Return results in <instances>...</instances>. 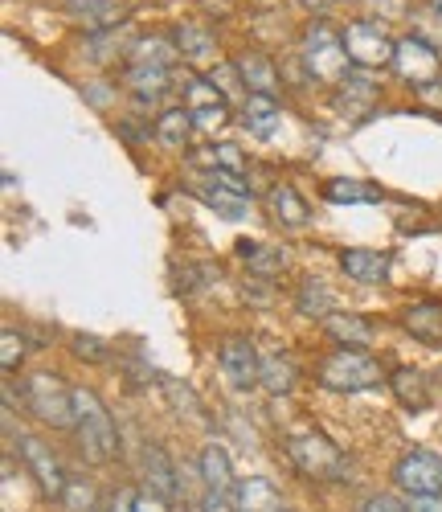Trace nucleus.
<instances>
[{
  "label": "nucleus",
  "mask_w": 442,
  "mask_h": 512,
  "mask_svg": "<svg viewBox=\"0 0 442 512\" xmlns=\"http://www.w3.org/2000/svg\"><path fill=\"white\" fill-rule=\"evenodd\" d=\"M13 443H17V451H21V463H25L29 480L41 488V496H46V500H62L70 476L62 472L54 447H46L37 435H13Z\"/></svg>",
  "instance_id": "7"
},
{
  "label": "nucleus",
  "mask_w": 442,
  "mask_h": 512,
  "mask_svg": "<svg viewBox=\"0 0 442 512\" xmlns=\"http://www.w3.org/2000/svg\"><path fill=\"white\" fill-rule=\"evenodd\" d=\"M361 512H410V500L393 496V492H373V496L361 504Z\"/></svg>",
  "instance_id": "39"
},
{
  "label": "nucleus",
  "mask_w": 442,
  "mask_h": 512,
  "mask_svg": "<svg viewBox=\"0 0 442 512\" xmlns=\"http://www.w3.org/2000/svg\"><path fill=\"white\" fill-rule=\"evenodd\" d=\"M295 381H299V369L287 353H262V369H258V386L267 390V394H291L295 390Z\"/></svg>",
  "instance_id": "19"
},
{
  "label": "nucleus",
  "mask_w": 442,
  "mask_h": 512,
  "mask_svg": "<svg viewBox=\"0 0 442 512\" xmlns=\"http://www.w3.org/2000/svg\"><path fill=\"white\" fill-rule=\"evenodd\" d=\"M238 250H242V259L250 263V271L262 275V279H271V275H279V271L287 267V254H283L279 246H254V242H242Z\"/></svg>",
  "instance_id": "29"
},
{
  "label": "nucleus",
  "mask_w": 442,
  "mask_h": 512,
  "mask_svg": "<svg viewBox=\"0 0 442 512\" xmlns=\"http://www.w3.org/2000/svg\"><path fill=\"white\" fill-rule=\"evenodd\" d=\"M324 197L332 205H373V201H381V193L369 189L365 181H328L324 185Z\"/></svg>",
  "instance_id": "30"
},
{
  "label": "nucleus",
  "mask_w": 442,
  "mask_h": 512,
  "mask_svg": "<svg viewBox=\"0 0 442 512\" xmlns=\"http://www.w3.org/2000/svg\"><path fill=\"white\" fill-rule=\"evenodd\" d=\"M193 115H189V107H168V111H160V119H156V144H164V148H185L189 144V136H193Z\"/></svg>",
  "instance_id": "26"
},
{
  "label": "nucleus",
  "mask_w": 442,
  "mask_h": 512,
  "mask_svg": "<svg viewBox=\"0 0 442 512\" xmlns=\"http://www.w3.org/2000/svg\"><path fill=\"white\" fill-rule=\"evenodd\" d=\"M205 78H209L213 87H217L221 95H226L230 103H234V99H242V87H246V82H242V74H238V66H234V62H213ZM242 103H246V99H242Z\"/></svg>",
  "instance_id": "34"
},
{
  "label": "nucleus",
  "mask_w": 442,
  "mask_h": 512,
  "mask_svg": "<svg viewBox=\"0 0 442 512\" xmlns=\"http://www.w3.org/2000/svg\"><path fill=\"white\" fill-rule=\"evenodd\" d=\"M127 87L140 103H152L168 91V66H148V62H131L127 66Z\"/></svg>",
  "instance_id": "24"
},
{
  "label": "nucleus",
  "mask_w": 442,
  "mask_h": 512,
  "mask_svg": "<svg viewBox=\"0 0 442 512\" xmlns=\"http://www.w3.org/2000/svg\"><path fill=\"white\" fill-rule=\"evenodd\" d=\"M344 50H348V58L357 70H381V66H393L397 41L377 21H352L344 29Z\"/></svg>",
  "instance_id": "6"
},
{
  "label": "nucleus",
  "mask_w": 442,
  "mask_h": 512,
  "mask_svg": "<svg viewBox=\"0 0 442 512\" xmlns=\"http://www.w3.org/2000/svg\"><path fill=\"white\" fill-rule=\"evenodd\" d=\"M193 193L217 209L226 222H242L246 218V205H250V189L242 185V177H230V173H209L193 185Z\"/></svg>",
  "instance_id": "9"
},
{
  "label": "nucleus",
  "mask_w": 442,
  "mask_h": 512,
  "mask_svg": "<svg viewBox=\"0 0 442 512\" xmlns=\"http://www.w3.org/2000/svg\"><path fill=\"white\" fill-rule=\"evenodd\" d=\"M176 54L181 50H176L168 37H144V41L131 46V62H148V66H168Z\"/></svg>",
  "instance_id": "31"
},
{
  "label": "nucleus",
  "mask_w": 442,
  "mask_h": 512,
  "mask_svg": "<svg viewBox=\"0 0 442 512\" xmlns=\"http://www.w3.org/2000/svg\"><path fill=\"white\" fill-rule=\"evenodd\" d=\"M287 455L291 463L299 467L303 476H312V480H340L344 476V455L340 447L320 435V431H303V435H291L287 439Z\"/></svg>",
  "instance_id": "5"
},
{
  "label": "nucleus",
  "mask_w": 442,
  "mask_h": 512,
  "mask_svg": "<svg viewBox=\"0 0 442 512\" xmlns=\"http://www.w3.org/2000/svg\"><path fill=\"white\" fill-rule=\"evenodd\" d=\"M164 394H168V402L181 410V414H193L197 422H209L205 418V406H201V398L189 390V386H181V381H172V377H164Z\"/></svg>",
  "instance_id": "35"
},
{
  "label": "nucleus",
  "mask_w": 442,
  "mask_h": 512,
  "mask_svg": "<svg viewBox=\"0 0 442 512\" xmlns=\"http://www.w3.org/2000/svg\"><path fill=\"white\" fill-rule=\"evenodd\" d=\"M238 74H242V82H246V91L250 95H279V74H275V66L262 58V54H238Z\"/></svg>",
  "instance_id": "23"
},
{
  "label": "nucleus",
  "mask_w": 442,
  "mask_h": 512,
  "mask_svg": "<svg viewBox=\"0 0 442 512\" xmlns=\"http://www.w3.org/2000/svg\"><path fill=\"white\" fill-rule=\"evenodd\" d=\"M324 332L336 340L340 349H369L373 345V328H369V320L365 316H340V312H332L328 320H324Z\"/></svg>",
  "instance_id": "20"
},
{
  "label": "nucleus",
  "mask_w": 442,
  "mask_h": 512,
  "mask_svg": "<svg viewBox=\"0 0 442 512\" xmlns=\"http://www.w3.org/2000/svg\"><path fill=\"white\" fill-rule=\"evenodd\" d=\"M299 5H307V9H328L332 0H299Z\"/></svg>",
  "instance_id": "44"
},
{
  "label": "nucleus",
  "mask_w": 442,
  "mask_h": 512,
  "mask_svg": "<svg viewBox=\"0 0 442 512\" xmlns=\"http://www.w3.org/2000/svg\"><path fill=\"white\" fill-rule=\"evenodd\" d=\"M438 66H442V54L430 46L426 37H402L397 41V54H393V70L402 74L406 82H414V87H430V82L438 78Z\"/></svg>",
  "instance_id": "10"
},
{
  "label": "nucleus",
  "mask_w": 442,
  "mask_h": 512,
  "mask_svg": "<svg viewBox=\"0 0 442 512\" xmlns=\"http://www.w3.org/2000/svg\"><path fill=\"white\" fill-rule=\"evenodd\" d=\"M340 87H344V95H340V107H344V111H348V103H352V107H369V103L377 99V91L369 87V82H357V78H344Z\"/></svg>",
  "instance_id": "38"
},
{
  "label": "nucleus",
  "mask_w": 442,
  "mask_h": 512,
  "mask_svg": "<svg viewBox=\"0 0 442 512\" xmlns=\"http://www.w3.org/2000/svg\"><path fill=\"white\" fill-rule=\"evenodd\" d=\"M267 209H271V218L287 230H299V226H307V218H312V213H307V201L291 185H275L267 193Z\"/></svg>",
  "instance_id": "22"
},
{
  "label": "nucleus",
  "mask_w": 442,
  "mask_h": 512,
  "mask_svg": "<svg viewBox=\"0 0 442 512\" xmlns=\"http://www.w3.org/2000/svg\"><path fill=\"white\" fill-rule=\"evenodd\" d=\"M25 406L54 431H74V390L58 373H33L25 381Z\"/></svg>",
  "instance_id": "4"
},
{
  "label": "nucleus",
  "mask_w": 442,
  "mask_h": 512,
  "mask_svg": "<svg viewBox=\"0 0 442 512\" xmlns=\"http://www.w3.org/2000/svg\"><path fill=\"white\" fill-rule=\"evenodd\" d=\"M58 504H62L66 512H95V508H99V504H95V484L86 480V476H70Z\"/></svg>",
  "instance_id": "33"
},
{
  "label": "nucleus",
  "mask_w": 442,
  "mask_h": 512,
  "mask_svg": "<svg viewBox=\"0 0 442 512\" xmlns=\"http://www.w3.org/2000/svg\"><path fill=\"white\" fill-rule=\"evenodd\" d=\"M434 9H438V17H442V0H434Z\"/></svg>",
  "instance_id": "45"
},
{
  "label": "nucleus",
  "mask_w": 442,
  "mask_h": 512,
  "mask_svg": "<svg viewBox=\"0 0 442 512\" xmlns=\"http://www.w3.org/2000/svg\"><path fill=\"white\" fill-rule=\"evenodd\" d=\"M95 512H111V508H95Z\"/></svg>",
  "instance_id": "46"
},
{
  "label": "nucleus",
  "mask_w": 442,
  "mask_h": 512,
  "mask_svg": "<svg viewBox=\"0 0 442 512\" xmlns=\"http://www.w3.org/2000/svg\"><path fill=\"white\" fill-rule=\"evenodd\" d=\"M144 467H148V492H156V496H164V500H172L176 492H181V484H176V467L168 463L164 447L148 443V451H144Z\"/></svg>",
  "instance_id": "25"
},
{
  "label": "nucleus",
  "mask_w": 442,
  "mask_h": 512,
  "mask_svg": "<svg viewBox=\"0 0 442 512\" xmlns=\"http://www.w3.org/2000/svg\"><path fill=\"white\" fill-rule=\"evenodd\" d=\"M197 512H238V500L230 492H205V500H201Z\"/></svg>",
  "instance_id": "40"
},
{
  "label": "nucleus",
  "mask_w": 442,
  "mask_h": 512,
  "mask_svg": "<svg viewBox=\"0 0 442 512\" xmlns=\"http://www.w3.org/2000/svg\"><path fill=\"white\" fill-rule=\"evenodd\" d=\"M410 512H442V496H410Z\"/></svg>",
  "instance_id": "43"
},
{
  "label": "nucleus",
  "mask_w": 442,
  "mask_h": 512,
  "mask_svg": "<svg viewBox=\"0 0 442 512\" xmlns=\"http://www.w3.org/2000/svg\"><path fill=\"white\" fill-rule=\"evenodd\" d=\"M70 345H74V357H78V361H91V365L107 361V345H103V340H99V336H86V332H74V340H70Z\"/></svg>",
  "instance_id": "37"
},
{
  "label": "nucleus",
  "mask_w": 442,
  "mask_h": 512,
  "mask_svg": "<svg viewBox=\"0 0 442 512\" xmlns=\"http://www.w3.org/2000/svg\"><path fill=\"white\" fill-rule=\"evenodd\" d=\"M66 9L82 25H91L95 33H107V29L123 25V5H119V0H66Z\"/></svg>",
  "instance_id": "18"
},
{
  "label": "nucleus",
  "mask_w": 442,
  "mask_h": 512,
  "mask_svg": "<svg viewBox=\"0 0 442 512\" xmlns=\"http://www.w3.org/2000/svg\"><path fill=\"white\" fill-rule=\"evenodd\" d=\"M393 484L406 496H442V455L438 451H406L393 463Z\"/></svg>",
  "instance_id": "8"
},
{
  "label": "nucleus",
  "mask_w": 442,
  "mask_h": 512,
  "mask_svg": "<svg viewBox=\"0 0 442 512\" xmlns=\"http://www.w3.org/2000/svg\"><path fill=\"white\" fill-rule=\"evenodd\" d=\"M340 271L352 283H381L389 275V254L385 250H344L340 254Z\"/></svg>",
  "instance_id": "15"
},
{
  "label": "nucleus",
  "mask_w": 442,
  "mask_h": 512,
  "mask_svg": "<svg viewBox=\"0 0 442 512\" xmlns=\"http://www.w3.org/2000/svg\"><path fill=\"white\" fill-rule=\"evenodd\" d=\"M242 115H246V119H242L246 132L258 136V140H271L279 127H283V111H279V103H275L271 95H246Z\"/></svg>",
  "instance_id": "16"
},
{
  "label": "nucleus",
  "mask_w": 442,
  "mask_h": 512,
  "mask_svg": "<svg viewBox=\"0 0 442 512\" xmlns=\"http://www.w3.org/2000/svg\"><path fill=\"white\" fill-rule=\"evenodd\" d=\"M283 512H291V508H283Z\"/></svg>",
  "instance_id": "47"
},
{
  "label": "nucleus",
  "mask_w": 442,
  "mask_h": 512,
  "mask_svg": "<svg viewBox=\"0 0 442 512\" xmlns=\"http://www.w3.org/2000/svg\"><path fill=\"white\" fill-rule=\"evenodd\" d=\"M136 496H140V492H131V488L115 492V500H111V512H136Z\"/></svg>",
  "instance_id": "42"
},
{
  "label": "nucleus",
  "mask_w": 442,
  "mask_h": 512,
  "mask_svg": "<svg viewBox=\"0 0 442 512\" xmlns=\"http://www.w3.org/2000/svg\"><path fill=\"white\" fill-rule=\"evenodd\" d=\"M234 500H238V512H283V496H279V488H275L271 480H262V476L238 480Z\"/></svg>",
  "instance_id": "17"
},
{
  "label": "nucleus",
  "mask_w": 442,
  "mask_h": 512,
  "mask_svg": "<svg viewBox=\"0 0 442 512\" xmlns=\"http://www.w3.org/2000/svg\"><path fill=\"white\" fill-rule=\"evenodd\" d=\"M25 361V336L5 328V336H0V365H5V373H17Z\"/></svg>",
  "instance_id": "36"
},
{
  "label": "nucleus",
  "mask_w": 442,
  "mask_h": 512,
  "mask_svg": "<svg viewBox=\"0 0 442 512\" xmlns=\"http://www.w3.org/2000/svg\"><path fill=\"white\" fill-rule=\"evenodd\" d=\"M74 439L86 463H111L119 455V431H115V418L103 406V398L95 390H74Z\"/></svg>",
  "instance_id": "1"
},
{
  "label": "nucleus",
  "mask_w": 442,
  "mask_h": 512,
  "mask_svg": "<svg viewBox=\"0 0 442 512\" xmlns=\"http://www.w3.org/2000/svg\"><path fill=\"white\" fill-rule=\"evenodd\" d=\"M320 386L332 394H361L381 386V365L365 349H336L320 361Z\"/></svg>",
  "instance_id": "2"
},
{
  "label": "nucleus",
  "mask_w": 442,
  "mask_h": 512,
  "mask_svg": "<svg viewBox=\"0 0 442 512\" xmlns=\"http://www.w3.org/2000/svg\"><path fill=\"white\" fill-rule=\"evenodd\" d=\"M221 361V373H226V381L234 390H254L258 386V369H262V353L250 345L246 336H230L226 345H221L217 353Z\"/></svg>",
  "instance_id": "12"
},
{
  "label": "nucleus",
  "mask_w": 442,
  "mask_h": 512,
  "mask_svg": "<svg viewBox=\"0 0 442 512\" xmlns=\"http://www.w3.org/2000/svg\"><path fill=\"white\" fill-rule=\"evenodd\" d=\"M197 472H201L205 492H230V488H238V484H234L230 451L221 447V443H205V447H201V455H197Z\"/></svg>",
  "instance_id": "13"
},
{
  "label": "nucleus",
  "mask_w": 442,
  "mask_h": 512,
  "mask_svg": "<svg viewBox=\"0 0 442 512\" xmlns=\"http://www.w3.org/2000/svg\"><path fill=\"white\" fill-rule=\"evenodd\" d=\"M136 512H168V500L156 492H140L136 496Z\"/></svg>",
  "instance_id": "41"
},
{
  "label": "nucleus",
  "mask_w": 442,
  "mask_h": 512,
  "mask_svg": "<svg viewBox=\"0 0 442 512\" xmlns=\"http://www.w3.org/2000/svg\"><path fill=\"white\" fill-rule=\"evenodd\" d=\"M185 107L193 115V123L201 132H217V127H226L230 119V99L221 95L209 78H189L185 82Z\"/></svg>",
  "instance_id": "11"
},
{
  "label": "nucleus",
  "mask_w": 442,
  "mask_h": 512,
  "mask_svg": "<svg viewBox=\"0 0 442 512\" xmlns=\"http://www.w3.org/2000/svg\"><path fill=\"white\" fill-rule=\"evenodd\" d=\"M389 390L393 398L402 402L406 410H426L430 406V386H426V373L422 369H393L389 373Z\"/></svg>",
  "instance_id": "21"
},
{
  "label": "nucleus",
  "mask_w": 442,
  "mask_h": 512,
  "mask_svg": "<svg viewBox=\"0 0 442 512\" xmlns=\"http://www.w3.org/2000/svg\"><path fill=\"white\" fill-rule=\"evenodd\" d=\"M176 50H181L189 62H213L217 58V41L201 25H181L176 29Z\"/></svg>",
  "instance_id": "28"
},
{
  "label": "nucleus",
  "mask_w": 442,
  "mask_h": 512,
  "mask_svg": "<svg viewBox=\"0 0 442 512\" xmlns=\"http://www.w3.org/2000/svg\"><path fill=\"white\" fill-rule=\"evenodd\" d=\"M303 66L316 82H328V87H340L352 70V58L344 50V37L332 33L324 21H316L303 33Z\"/></svg>",
  "instance_id": "3"
},
{
  "label": "nucleus",
  "mask_w": 442,
  "mask_h": 512,
  "mask_svg": "<svg viewBox=\"0 0 442 512\" xmlns=\"http://www.w3.org/2000/svg\"><path fill=\"white\" fill-rule=\"evenodd\" d=\"M295 308H299V316L328 320V316L336 312V295L328 291L324 279H303V283H299V295H295Z\"/></svg>",
  "instance_id": "27"
},
{
  "label": "nucleus",
  "mask_w": 442,
  "mask_h": 512,
  "mask_svg": "<svg viewBox=\"0 0 442 512\" xmlns=\"http://www.w3.org/2000/svg\"><path fill=\"white\" fill-rule=\"evenodd\" d=\"M201 164L209 168V173H230V177H242L246 173V160L234 144H221V148H205Z\"/></svg>",
  "instance_id": "32"
},
{
  "label": "nucleus",
  "mask_w": 442,
  "mask_h": 512,
  "mask_svg": "<svg viewBox=\"0 0 442 512\" xmlns=\"http://www.w3.org/2000/svg\"><path fill=\"white\" fill-rule=\"evenodd\" d=\"M402 324L414 340H422L430 349H442V304L438 300H418L414 308H406Z\"/></svg>",
  "instance_id": "14"
}]
</instances>
